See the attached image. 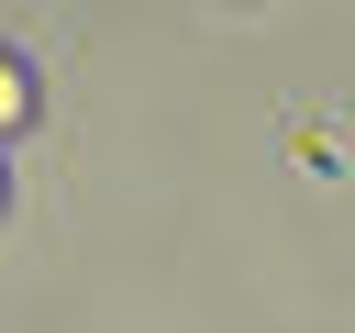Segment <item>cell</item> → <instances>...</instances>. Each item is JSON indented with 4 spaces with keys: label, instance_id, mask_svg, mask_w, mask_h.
<instances>
[{
    "label": "cell",
    "instance_id": "obj_1",
    "mask_svg": "<svg viewBox=\"0 0 355 333\" xmlns=\"http://www.w3.org/2000/svg\"><path fill=\"white\" fill-rule=\"evenodd\" d=\"M22 122H33V67L0 44V133H22Z\"/></svg>",
    "mask_w": 355,
    "mask_h": 333
},
{
    "label": "cell",
    "instance_id": "obj_2",
    "mask_svg": "<svg viewBox=\"0 0 355 333\" xmlns=\"http://www.w3.org/2000/svg\"><path fill=\"white\" fill-rule=\"evenodd\" d=\"M0 200H11V189H0Z\"/></svg>",
    "mask_w": 355,
    "mask_h": 333
}]
</instances>
